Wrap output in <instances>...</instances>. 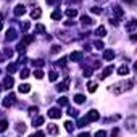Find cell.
<instances>
[{
	"label": "cell",
	"mask_w": 137,
	"mask_h": 137,
	"mask_svg": "<svg viewBox=\"0 0 137 137\" xmlns=\"http://www.w3.org/2000/svg\"><path fill=\"white\" fill-rule=\"evenodd\" d=\"M65 127H66V131H68V132H73L74 131V124H73L71 121H66L65 123Z\"/></svg>",
	"instance_id": "19"
},
{
	"label": "cell",
	"mask_w": 137,
	"mask_h": 137,
	"mask_svg": "<svg viewBox=\"0 0 137 137\" xmlns=\"http://www.w3.org/2000/svg\"><path fill=\"white\" fill-rule=\"evenodd\" d=\"M92 13H95V15H100L102 10H100V8H97V7H94V8H92Z\"/></svg>",
	"instance_id": "37"
},
{
	"label": "cell",
	"mask_w": 137,
	"mask_h": 137,
	"mask_svg": "<svg viewBox=\"0 0 137 137\" xmlns=\"http://www.w3.org/2000/svg\"><path fill=\"white\" fill-rule=\"evenodd\" d=\"M16 39V32H15V29H10L7 32V41H15Z\"/></svg>",
	"instance_id": "14"
},
{
	"label": "cell",
	"mask_w": 137,
	"mask_h": 137,
	"mask_svg": "<svg viewBox=\"0 0 137 137\" xmlns=\"http://www.w3.org/2000/svg\"><path fill=\"white\" fill-rule=\"evenodd\" d=\"M99 118H100V114H99V111H95V110H90V111L87 113V116H86L87 123H89V121H97Z\"/></svg>",
	"instance_id": "1"
},
{
	"label": "cell",
	"mask_w": 137,
	"mask_h": 137,
	"mask_svg": "<svg viewBox=\"0 0 137 137\" xmlns=\"http://www.w3.org/2000/svg\"><path fill=\"white\" fill-rule=\"evenodd\" d=\"M95 90H97V84L90 82V84H89V92H95Z\"/></svg>",
	"instance_id": "33"
},
{
	"label": "cell",
	"mask_w": 137,
	"mask_h": 137,
	"mask_svg": "<svg viewBox=\"0 0 137 137\" xmlns=\"http://www.w3.org/2000/svg\"><path fill=\"white\" fill-rule=\"evenodd\" d=\"M65 63H66V58H61V60L58 61V65H61V66H65Z\"/></svg>",
	"instance_id": "43"
},
{
	"label": "cell",
	"mask_w": 137,
	"mask_h": 137,
	"mask_svg": "<svg viewBox=\"0 0 137 137\" xmlns=\"http://www.w3.org/2000/svg\"><path fill=\"white\" fill-rule=\"evenodd\" d=\"M18 89H19V92H21V94H28V92L31 90V86H29V84H21V86L18 87Z\"/></svg>",
	"instance_id": "10"
},
{
	"label": "cell",
	"mask_w": 137,
	"mask_h": 137,
	"mask_svg": "<svg viewBox=\"0 0 137 137\" xmlns=\"http://www.w3.org/2000/svg\"><path fill=\"white\" fill-rule=\"evenodd\" d=\"M37 111H39V110H37V107H32V108H29V114H31V116L37 114Z\"/></svg>",
	"instance_id": "32"
},
{
	"label": "cell",
	"mask_w": 137,
	"mask_h": 137,
	"mask_svg": "<svg viewBox=\"0 0 137 137\" xmlns=\"http://www.w3.org/2000/svg\"><path fill=\"white\" fill-rule=\"evenodd\" d=\"M113 11L116 13V16H119V18H123V16H124V11H123L119 7H114V8H113Z\"/></svg>",
	"instance_id": "21"
},
{
	"label": "cell",
	"mask_w": 137,
	"mask_h": 137,
	"mask_svg": "<svg viewBox=\"0 0 137 137\" xmlns=\"http://www.w3.org/2000/svg\"><path fill=\"white\" fill-rule=\"evenodd\" d=\"M34 76H36L37 79H42V77H44V71H41V69H36V71H34Z\"/></svg>",
	"instance_id": "26"
},
{
	"label": "cell",
	"mask_w": 137,
	"mask_h": 137,
	"mask_svg": "<svg viewBox=\"0 0 137 137\" xmlns=\"http://www.w3.org/2000/svg\"><path fill=\"white\" fill-rule=\"evenodd\" d=\"M47 132L48 134H58V127H56L55 124H48V127H47Z\"/></svg>",
	"instance_id": "11"
},
{
	"label": "cell",
	"mask_w": 137,
	"mask_h": 137,
	"mask_svg": "<svg viewBox=\"0 0 137 137\" xmlns=\"http://www.w3.org/2000/svg\"><path fill=\"white\" fill-rule=\"evenodd\" d=\"M48 77H50V81H56V79H58V74H56L55 71H52L50 74H48Z\"/></svg>",
	"instance_id": "30"
},
{
	"label": "cell",
	"mask_w": 137,
	"mask_h": 137,
	"mask_svg": "<svg viewBox=\"0 0 137 137\" xmlns=\"http://www.w3.org/2000/svg\"><path fill=\"white\" fill-rule=\"evenodd\" d=\"M113 65H110V66H107V68H105V71H103V74H102V77L100 79H105V77H107V76H110V74H111L113 73Z\"/></svg>",
	"instance_id": "6"
},
{
	"label": "cell",
	"mask_w": 137,
	"mask_h": 137,
	"mask_svg": "<svg viewBox=\"0 0 137 137\" xmlns=\"http://www.w3.org/2000/svg\"><path fill=\"white\" fill-rule=\"evenodd\" d=\"M47 2H48V3H55V0H47Z\"/></svg>",
	"instance_id": "44"
},
{
	"label": "cell",
	"mask_w": 137,
	"mask_h": 137,
	"mask_svg": "<svg viewBox=\"0 0 137 137\" xmlns=\"http://www.w3.org/2000/svg\"><path fill=\"white\" fill-rule=\"evenodd\" d=\"M68 114H69V116H77V110H69Z\"/></svg>",
	"instance_id": "36"
},
{
	"label": "cell",
	"mask_w": 137,
	"mask_h": 137,
	"mask_svg": "<svg viewBox=\"0 0 137 137\" xmlns=\"http://www.w3.org/2000/svg\"><path fill=\"white\" fill-rule=\"evenodd\" d=\"M58 105H63V107H66V105H68V99H66V97H61V99H58Z\"/></svg>",
	"instance_id": "24"
},
{
	"label": "cell",
	"mask_w": 137,
	"mask_h": 137,
	"mask_svg": "<svg viewBox=\"0 0 137 137\" xmlns=\"http://www.w3.org/2000/svg\"><path fill=\"white\" fill-rule=\"evenodd\" d=\"M32 41H34V36H24L23 44H29V42H32Z\"/></svg>",
	"instance_id": "28"
},
{
	"label": "cell",
	"mask_w": 137,
	"mask_h": 137,
	"mask_svg": "<svg viewBox=\"0 0 137 137\" xmlns=\"http://www.w3.org/2000/svg\"><path fill=\"white\" fill-rule=\"evenodd\" d=\"M0 61H3V56H2V53H0Z\"/></svg>",
	"instance_id": "45"
},
{
	"label": "cell",
	"mask_w": 137,
	"mask_h": 137,
	"mask_svg": "<svg viewBox=\"0 0 137 137\" xmlns=\"http://www.w3.org/2000/svg\"><path fill=\"white\" fill-rule=\"evenodd\" d=\"M36 31H37V32H45V28H44L42 24H37L36 26Z\"/></svg>",
	"instance_id": "34"
},
{
	"label": "cell",
	"mask_w": 137,
	"mask_h": 137,
	"mask_svg": "<svg viewBox=\"0 0 137 137\" xmlns=\"http://www.w3.org/2000/svg\"><path fill=\"white\" fill-rule=\"evenodd\" d=\"M29 26H31L29 23H24L23 26H21V29H23V31H26V29H29Z\"/></svg>",
	"instance_id": "41"
},
{
	"label": "cell",
	"mask_w": 137,
	"mask_h": 137,
	"mask_svg": "<svg viewBox=\"0 0 137 137\" xmlns=\"http://www.w3.org/2000/svg\"><path fill=\"white\" fill-rule=\"evenodd\" d=\"M103 58H105V60H113V58H114V52H113V50H105Z\"/></svg>",
	"instance_id": "13"
},
{
	"label": "cell",
	"mask_w": 137,
	"mask_h": 137,
	"mask_svg": "<svg viewBox=\"0 0 137 137\" xmlns=\"http://www.w3.org/2000/svg\"><path fill=\"white\" fill-rule=\"evenodd\" d=\"M24 13H26V8H24L23 5H18V7L15 8V15H16V16H19V15H24Z\"/></svg>",
	"instance_id": "12"
},
{
	"label": "cell",
	"mask_w": 137,
	"mask_h": 137,
	"mask_svg": "<svg viewBox=\"0 0 137 137\" xmlns=\"http://www.w3.org/2000/svg\"><path fill=\"white\" fill-rule=\"evenodd\" d=\"M135 28H137V21H134L132 19L129 24H127V31H129V32H134L135 31Z\"/></svg>",
	"instance_id": "15"
},
{
	"label": "cell",
	"mask_w": 137,
	"mask_h": 137,
	"mask_svg": "<svg viewBox=\"0 0 137 137\" xmlns=\"http://www.w3.org/2000/svg\"><path fill=\"white\" fill-rule=\"evenodd\" d=\"M58 50H60V47H58V45H53V48H52V52H53V53H56Z\"/></svg>",
	"instance_id": "42"
},
{
	"label": "cell",
	"mask_w": 137,
	"mask_h": 137,
	"mask_svg": "<svg viewBox=\"0 0 137 137\" xmlns=\"http://www.w3.org/2000/svg\"><path fill=\"white\" fill-rule=\"evenodd\" d=\"M41 15H42V11H41V8H36V10H32V13H31V16H32L34 19H37V18H41Z\"/></svg>",
	"instance_id": "16"
},
{
	"label": "cell",
	"mask_w": 137,
	"mask_h": 137,
	"mask_svg": "<svg viewBox=\"0 0 137 137\" xmlns=\"http://www.w3.org/2000/svg\"><path fill=\"white\" fill-rule=\"evenodd\" d=\"M105 134H107L105 131H97V134H95V135H97V137H103Z\"/></svg>",
	"instance_id": "38"
},
{
	"label": "cell",
	"mask_w": 137,
	"mask_h": 137,
	"mask_svg": "<svg viewBox=\"0 0 137 137\" xmlns=\"http://www.w3.org/2000/svg\"><path fill=\"white\" fill-rule=\"evenodd\" d=\"M48 116H50V118H53V119L60 118V116H61L60 108H50V111H48Z\"/></svg>",
	"instance_id": "2"
},
{
	"label": "cell",
	"mask_w": 137,
	"mask_h": 137,
	"mask_svg": "<svg viewBox=\"0 0 137 137\" xmlns=\"http://www.w3.org/2000/svg\"><path fill=\"white\" fill-rule=\"evenodd\" d=\"M126 2H134V0H126Z\"/></svg>",
	"instance_id": "46"
},
{
	"label": "cell",
	"mask_w": 137,
	"mask_h": 137,
	"mask_svg": "<svg viewBox=\"0 0 137 137\" xmlns=\"http://www.w3.org/2000/svg\"><path fill=\"white\" fill-rule=\"evenodd\" d=\"M74 102H76V103H82V102H84V95L77 94L76 97H74Z\"/></svg>",
	"instance_id": "25"
},
{
	"label": "cell",
	"mask_w": 137,
	"mask_h": 137,
	"mask_svg": "<svg viewBox=\"0 0 137 137\" xmlns=\"http://www.w3.org/2000/svg\"><path fill=\"white\" fill-rule=\"evenodd\" d=\"M95 34H97L99 37H105V36H107V29H105L103 26H99L97 31H95Z\"/></svg>",
	"instance_id": "7"
},
{
	"label": "cell",
	"mask_w": 137,
	"mask_h": 137,
	"mask_svg": "<svg viewBox=\"0 0 137 137\" xmlns=\"http://www.w3.org/2000/svg\"><path fill=\"white\" fill-rule=\"evenodd\" d=\"M68 84H69V79H65V81L58 86V90H66L68 89Z\"/></svg>",
	"instance_id": "18"
},
{
	"label": "cell",
	"mask_w": 137,
	"mask_h": 137,
	"mask_svg": "<svg viewBox=\"0 0 137 137\" xmlns=\"http://www.w3.org/2000/svg\"><path fill=\"white\" fill-rule=\"evenodd\" d=\"M66 15H68L69 18H74V16L77 15V11L74 10V8H68V10H66Z\"/></svg>",
	"instance_id": "20"
},
{
	"label": "cell",
	"mask_w": 137,
	"mask_h": 137,
	"mask_svg": "<svg viewBox=\"0 0 137 137\" xmlns=\"http://www.w3.org/2000/svg\"><path fill=\"white\" fill-rule=\"evenodd\" d=\"M19 74H21V77H23V79H26V77L29 76V71H28V69H23V71H21Z\"/></svg>",
	"instance_id": "35"
},
{
	"label": "cell",
	"mask_w": 137,
	"mask_h": 137,
	"mask_svg": "<svg viewBox=\"0 0 137 137\" xmlns=\"http://www.w3.org/2000/svg\"><path fill=\"white\" fill-rule=\"evenodd\" d=\"M3 87H5V89H11V87H13V77L11 76L5 77V81H3Z\"/></svg>",
	"instance_id": "4"
},
{
	"label": "cell",
	"mask_w": 137,
	"mask_h": 137,
	"mask_svg": "<svg viewBox=\"0 0 137 137\" xmlns=\"http://www.w3.org/2000/svg\"><path fill=\"white\" fill-rule=\"evenodd\" d=\"M7 71H8V73H15V71H16V65H15V63H10V65L7 66Z\"/></svg>",
	"instance_id": "22"
},
{
	"label": "cell",
	"mask_w": 137,
	"mask_h": 137,
	"mask_svg": "<svg viewBox=\"0 0 137 137\" xmlns=\"http://www.w3.org/2000/svg\"><path fill=\"white\" fill-rule=\"evenodd\" d=\"M42 123H44V118H42V116H39V118L36 119V121H34V126H36V127H37V126H41V124H42Z\"/></svg>",
	"instance_id": "31"
},
{
	"label": "cell",
	"mask_w": 137,
	"mask_h": 137,
	"mask_svg": "<svg viewBox=\"0 0 137 137\" xmlns=\"http://www.w3.org/2000/svg\"><path fill=\"white\" fill-rule=\"evenodd\" d=\"M32 65H34V66H37V68H41V66L45 65V61H44V60H34V61H32Z\"/></svg>",
	"instance_id": "23"
},
{
	"label": "cell",
	"mask_w": 137,
	"mask_h": 137,
	"mask_svg": "<svg viewBox=\"0 0 137 137\" xmlns=\"http://www.w3.org/2000/svg\"><path fill=\"white\" fill-rule=\"evenodd\" d=\"M0 29H2V23H0Z\"/></svg>",
	"instance_id": "47"
},
{
	"label": "cell",
	"mask_w": 137,
	"mask_h": 137,
	"mask_svg": "<svg viewBox=\"0 0 137 137\" xmlns=\"http://www.w3.org/2000/svg\"><path fill=\"white\" fill-rule=\"evenodd\" d=\"M81 21H82V24H84V26H86V24L89 26V24H92V23H94V21H92V19L89 18V16H86V15H84V16H81Z\"/></svg>",
	"instance_id": "17"
},
{
	"label": "cell",
	"mask_w": 137,
	"mask_h": 137,
	"mask_svg": "<svg viewBox=\"0 0 137 137\" xmlns=\"http://www.w3.org/2000/svg\"><path fill=\"white\" fill-rule=\"evenodd\" d=\"M126 123H127V129H129V131H135V126H134V123H135V118H134V116H132V118H129Z\"/></svg>",
	"instance_id": "9"
},
{
	"label": "cell",
	"mask_w": 137,
	"mask_h": 137,
	"mask_svg": "<svg viewBox=\"0 0 137 137\" xmlns=\"http://www.w3.org/2000/svg\"><path fill=\"white\" fill-rule=\"evenodd\" d=\"M13 102H15V95H13V94H10V95H8L5 100H3V107H5V108L11 107V105H13Z\"/></svg>",
	"instance_id": "3"
},
{
	"label": "cell",
	"mask_w": 137,
	"mask_h": 137,
	"mask_svg": "<svg viewBox=\"0 0 137 137\" xmlns=\"http://www.w3.org/2000/svg\"><path fill=\"white\" fill-rule=\"evenodd\" d=\"M69 58H71L73 61H81L82 60V53H81V52H73Z\"/></svg>",
	"instance_id": "8"
},
{
	"label": "cell",
	"mask_w": 137,
	"mask_h": 137,
	"mask_svg": "<svg viewBox=\"0 0 137 137\" xmlns=\"http://www.w3.org/2000/svg\"><path fill=\"white\" fill-rule=\"evenodd\" d=\"M52 18L53 19H61V11H53L52 13Z\"/></svg>",
	"instance_id": "29"
},
{
	"label": "cell",
	"mask_w": 137,
	"mask_h": 137,
	"mask_svg": "<svg viewBox=\"0 0 137 137\" xmlns=\"http://www.w3.org/2000/svg\"><path fill=\"white\" fill-rule=\"evenodd\" d=\"M18 131H19V132H24V131H26V127H24L23 123H21V126H18Z\"/></svg>",
	"instance_id": "40"
},
{
	"label": "cell",
	"mask_w": 137,
	"mask_h": 137,
	"mask_svg": "<svg viewBox=\"0 0 137 137\" xmlns=\"http://www.w3.org/2000/svg\"><path fill=\"white\" fill-rule=\"evenodd\" d=\"M8 127V123L7 121H0V132H3Z\"/></svg>",
	"instance_id": "27"
},
{
	"label": "cell",
	"mask_w": 137,
	"mask_h": 137,
	"mask_svg": "<svg viewBox=\"0 0 137 137\" xmlns=\"http://www.w3.org/2000/svg\"><path fill=\"white\" fill-rule=\"evenodd\" d=\"M95 48H103V44H102L100 41H97L95 42Z\"/></svg>",
	"instance_id": "39"
},
{
	"label": "cell",
	"mask_w": 137,
	"mask_h": 137,
	"mask_svg": "<svg viewBox=\"0 0 137 137\" xmlns=\"http://www.w3.org/2000/svg\"><path fill=\"white\" fill-rule=\"evenodd\" d=\"M118 74H119V76H127V74H129V68H127L126 65L124 66H119V68H118Z\"/></svg>",
	"instance_id": "5"
}]
</instances>
